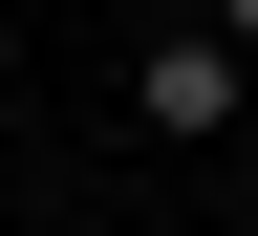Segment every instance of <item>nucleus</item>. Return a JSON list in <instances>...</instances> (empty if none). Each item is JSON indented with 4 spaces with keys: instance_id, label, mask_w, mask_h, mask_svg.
I'll use <instances>...</instances> for the list:
<instances>
[{
    "instance_id": "nucleus-1",
    "label": "nucleus",
    "mask_w": 258,
    "mask_h": 236,
    "mask_svg": "<svg viewBox=\"0 0 258 236\" xmlns=\"http://www.w3.org/2000/svg\"><path fill=\"white\" fill-rule=\"evenodd\" d=\"M129 108H151V129H194V150H215V129H258V64H237V22H194V0H172V22L129 43Z\"/></svg>"
},
{
    "instance_id": "nucleus-2",
    "label": "nucleus",
    "mask_w": 258,
    "mask_h": 236,
    "mask_svg": "<svg viewBox=\"0 0 258 236\" xmlns=\"http://www.w3.org/2000/svg\"><path fill=\"white\" fill-rule=\"evenodd\" d=\"M237 64H258V43H237ZM237 150H258V129H237Z\"/></svg>"
}]
</instances>
